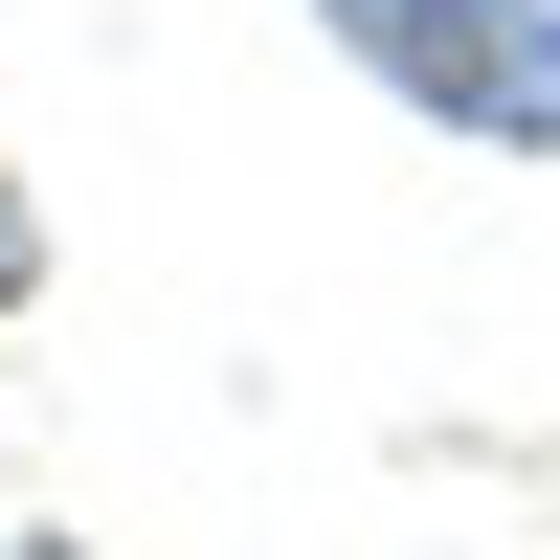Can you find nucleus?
I'll list each match as a JSON object with an SVG mask.
<instances>
[{
	"instance_id": "f257e3e1",
	"label": "nucleus",
	"mask_w": 560,
	"mask_h": 560,
	"mask_svg": "<svg viewBox=\"0 0 560 560\" xmlns=\"http://www.w3.org/2000/svg\"><path fill=\"white\" fill-rule=\"evenodd\" d=\"M359 68L427 135H493V158H560V0H314Z\"/></svg>"
},
{
	"instance_id": "f03ea898",
	"label": "nucleus",
	"mask_w": 560,
	"mask_h": 560,
	"mask_svg": "<svg viewBox=\"0 0 560 560\" xmlns=\"http://www.w3.org/2000/svg\"><path fill=\"white\" fill-rule=\"evenodd\" d=\"M45 292V224H23V179H0V314H23Z\"/></svg>"
},
{
	"instance_id": "7ed1b4c3",
	"label": "nucleus",
	"mask_w": 560,
	"mask_h": 560,
	"mask_svg": "<svg viewBox=\"0 0 560 560\" xmlns=\"http://www.w3.org/2000/svg\"><path fill=\"white\" fill-rule=\"evenodd\" d=\"M0 560H68V538H0Z\"/></svg>"
}]
</instances>
